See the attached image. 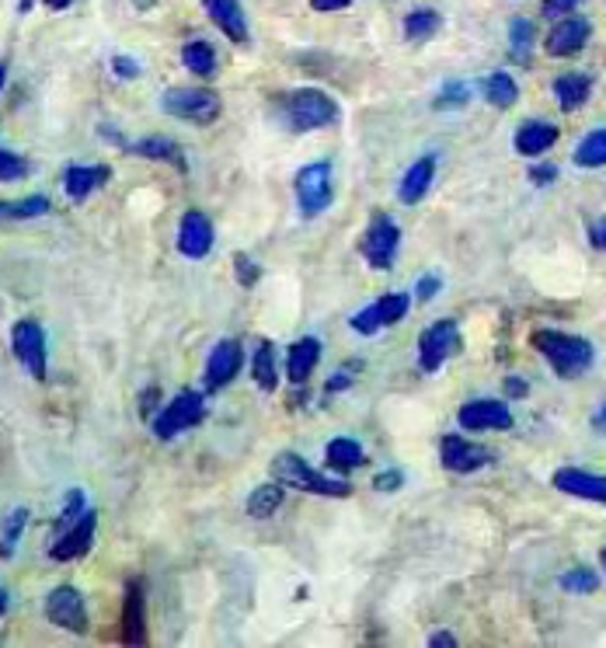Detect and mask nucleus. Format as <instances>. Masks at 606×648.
Listing matches in <instances>:
<instances>
[{
    "mask_svg": "<svg viewBox=\"0 0 606 648\" xmlns=\"http://www.w3.org/2000/svg\"><path fill=\"white\" fill-rule=\"evenodd\" d=\"M123 641H126V645H144V641H147L144 582H129V586H126V603H123Z\"/></svg>",
    "mask_w": 606,
    "mask_h": 648,
    "instance_id": "nucleus-22",
    "label": "nucleus"
},
{
    "mask_svg": "<svg viewBox=\"0 0 606 648\" xmlns=\"http://www.w3.org/2000/svg\"><path fill=\"white\" fill-rule=\"evenodd\" d=\"M460 345H464V342H460V328H457V321L443 318V321H436L433 328L422 331V339H419V366H422L425 373H436L446 360L457 356Z\"/></svg>",
    "mask_w": 606,
    "mask_h": 648,
    "instance_id": "nucleus-9",
    "label": "nucleus"
},
{
    "mask_svg": "<svg viewBox=\"0 0 606 648\" xmlns=\"http://www.w3.org/2000/svg\"><path fill=\"white\" fill-rule=\"evenodd\" d=\"M28 509L25 505H18V509H11L8 513V520H4V530H0V558H11L14 555V547H18V541H22V534H25V526H28Z\"/></svg>",
    "mask_w": 606,
    "mask_h": 648,
    "instance_id": "nucleus-35",
    "label": "nucleus"
},
{
    "mask_svg": "<svg viewBox=\"0 0 606 648\" xmlns=\"http://www.w3.org/2000/svg\"><path fill=\"white\" fill-rule=\"evenodd\" d=\"M554 488L564 496L606 505V478L603 475H590V470H579V467H561V470H554Z\"/></svg>",
    "mask_w": 606,
    "mask_h": 648,
    "instance_id": "nucleus-20",
    "label": "nucleus"
},
{
    "mask_svg": "<svg viewBox=\"0 0 606 648\" xmlns=\"http://www.w3.org/2000/svg\"><path fill=\"white\" fill-rule=\"evenodd\" d=\"M182 64L195 77H213L217 73V53H213V46L206 43V38H192V43L182 46Z\"/></svg>",
    "mask_w": 606,
    "mask_h": 648,
    "instance_id": "nucleus-28",
    "label": "nucleus"
},
{
    "mask_svg": "<svg viewBox=\"0 0 606 648\" xmlns=\"http://www.w3.org/2000/svg\"><path fill=\"white\" fill-rule=\"evenodd\" d=\"M590 35H593V25L585 22V18H561V22L551 29V35H547V43L544 49L551 53V56H575L585 49V43H590Z\"/></svg>",
    "mask_w": 606,
    "mask_h": 648,
    "instance_id": "nucleus-18",
    "label": "nucleus"
},
{
    "mask_svg": "<svg viewBox=\"0 0 606 648\" xmlns=\"http://www.w3.org/2000/svg\"><path fill=\"white\" fill-rule=\"evenodd\" d=\"M153 401H158V387H150L147 395H144V405H140L144 416H150V411H153Z\"/></svg>",
    "mask_w": 606,
    "mask_h": 648,
    "instance_id": "nucleus-52",
    "label": "nucleus"
},
{
    "mask_svg": "<svg viewBox=\"0 0 606 648\" xmlns=\"http://www.w3.org/2000/svg\"><path fill=\"white\" fill-rule=\"evenodd\" d=\"M590 94H593V77H585V73H561L554 81V98L564 112L582 109L590 102Z\"/></svg>",
    "mask_w": 606,
    "mask_h": 648,
    "instance_id": "nucleus-26",
    "label": "nucleus"
},
{
    "mask_svg": "<svg viewBox=\"0 0 606 648\" xmlns=\"http://www.w3.org/2000/svg\"><path fill=\"white\" fill-rule=\"evenodd\" d=\"M94 530H98V513H94V509H88V513L77 520L70 530H64V534L56 537V544L49 547V558L53 561H77V558H84L91 552V544H94Z\"/></svg>",
    "mask_w": 606,
    "mask_h": 648,
    "instance_id": "nucleus-15",
    "label": "nucleus"
},
{
    "mask_svg": "<svg viewBox=\"0 0 606 648\" xmlns=\"http://www.w3.org/2000/svg\"><path fill=\"white\" fill-rule=\"evenodd\" d=\"M593 429H596V432H603V436H606V405H603V408L596 411V416H593Z\"/></svg>",
    "mask_w": 606,
    "mask_h": 648,
    "instance_id": "nucleus-53",
    "label": "nucleus"
},
{
    "mask_svg": "<svg viewBox=\"0 0 606 648\" xmlns=\"http://www.w3.org/2000/svg\"><path fill=\"white\" fill-rule=\"evenodd\" d=\"M603 568H606V547H603Z\"/></svg>",
    "mask_w": 606,
    "mask_h": 648,
    "instance_id": "nucleus-58",
    "label": "nucleus"
},
{
    "mask_svg": "<svg viewBox=\"0 0 606 648\" xmlns=\"http://www.w3.org/2000/svg\"><path fill=\"white\" fill-rule=\"evenodd\" d=\"M206 419V398L203 390H179L164 408L161 416L153 419V436L158 440H174L182 436V432L195 429Z\"/></svg>",
    "mask_w": 606,
    "mask_h": 648,
    "instance_id": "nucleus-4",
    "label": "nucleus"
},
{
    "mask_svg": "<svg viewBox=\"0 0 606 648\" xmlns=\"http://www.w3.org/2000/svg\"><path fill=\"white\" fill-rule=\"evenodd\" d=\"M433 179H436V154H425L422 161H415L412 168L404 171V179L398 185V195L404 206H419L428 189H433Z\"/></svg>",
    "mask_w": 606,
    "mask_h": 648,
    "instance_id": "nucleus-21",
    "label": "nucleus"
},
{
    "mask_svg": "<svg viewBox=\"0 0 606 648\" xmlns=\"http://www.w3.org/2000/svg\"><path fill=\"white\" fill-rule=\"evenodd\" d=\"M286 492H283V485H259L255 492L248 496V516H255V520H268V516H276L279 513V505H283Z\"/></svg>",
    "mask_w": 606,
    "mask_h": 648,
    "instance_id": "nucleus-31",
    "label": "nucleus"
},
{
    "mask_svg": "<svg viewBox=\"0 0 606 648\" xmlns=\"http://www.w3.org/2000/svg\"><path fill=\"white\" fill-rule=\"evenodd\" d=\"M408 307H412V300H408L404 293H387V297H380L377 304H369L359 314H352L348 325H352L356 336H377L380 328H390V325L404 321Z\"/></svg>",
    "mask_w": 606,
    "mask_h": 648,
    "instance_id": "nucleus-11",
    "label": "nucleus"
},
{
    "mask_svg": "<svg viewBox=\"0 0 606 648\" xmlns=\"http://www.w3.org/2000/svg\"><path fill=\"white\" fill-rule=\"evenodd\" d=\"M108 179H112L108 164H70L64 171V192L70 203H88L98 189L108 185Z\"/></svg>",
    "mask_w": 606,
    "mask_h": 648,
    "instance_id": "nucleus-17",
    "label": "nucleus"
},
{
    "mask_svg": "<svg viewBox=\"0 0 606 648\" xmlns=\"http://www.w3.org/2000/svg\"><path fill=\"white\" fill-rule=\"evenodd\" d=\"M268 470H272V478H276L283 488H297V492L324 496V499L352 496V485L345 478H339L335 470H331V475H321V470H315L300 454H293V450H283V454L272 457Z\"/></svg>",
    "mask_w": 606,
    "mask_h": 648,
    "instance_id": "nucleus-1",
    "label": "nucleus"
},
{
    "mask_svg": "<svg viewBox=\"0 0 606 648\" xmlns=\"http://www.w3.org/2000/svg\"><path fill=\"white\" fill-rule=\"evenodd\" d=\"M283 120L293 133H315V129H328L339 123L342 109L335 105V98L324 94L321 88H297L283 94Z\"/></svg>",
    "mask_w": 606,
    "mask_h": 648,
    "instance_id": "nucleus-3",
    "label": "nucleus"
},
{
    "mask_svg": "<svg viewBox=\"0 0 606 648\" xmlns=\"http://www.w3.org/2000/svg\"><path fill=\"white\" fill-rule=\"evenodd\" d=\"M46 617L49 624L64 627L70 635H88V606H84L81 589H73V586L53 589L46 596Z\"/></svg>",
    "mask_w": 606,
    "mask_h": 648,
    "instance_id": "nucleus-10",
    "label": "nucleus"
},
{
    "mask_svg": "<svg viewBox=\"0 0 606 648\" xmlns=\"http://www.w3.org/2000/svg\"><path fill=\"white\" fill-rule=\"evenodd\" d=\"M401 485H404V475H401V470H380V475L374 478V488H377V492H398Z\"/></svg>",
    "mask_w": 606,
    "mask_h": 648,
    "instance_id": "nucleus-45",
    "label": "nucleus"
},
{
    "mask_svg": "<svg viewBox=\"0 0 606 648\" xmlns=\"http://www.w3.org/2000/svg\"><path fill=\"white\" fill-rule=\"evenodd\" d=\"M251 377H255V384L265 390V395H272V390L279 387L276 356H272V345L268 342H259L255 352H251Z\"/></svg>",
    "mask_w": 606,
    "mask_h": 648,
    "instance_id": "nucleus-29",
    "label": "nucleus"
},
{
    "mask_svg": "<svg viewBox=\"0 0 606 648\" xmlns=\"http://www.w3.org/2000/svg\"><path fill=\"white\" fill-rule=\"evenodd\" d=\"M554 179H558V168L554 164H540V168L530 171V182H537V185H551Z\"/></svg>",
    "mask_w": 606,
    "mask_h": 648,
    "instance_id": "nucleus-47",
    "label": "nucleus"
},
{
    "mask_svg": "<svg viewBox=\"0 0 606 648\" xmlns=\"http://www.w3.org/2000/svg\"><path fill=\"white\" fill-rule=\"evenodd\" d=\"M318 363H321V342L315 336L297 339L286 352V377H289V384H307V377L315 373Z\"/></svg>",
    "mask_w": 606,
    "mask_h": 648,
    "instance_id": "nucleus-23",
    "label": "nucleus"
},
{
    "mask_svg": "<svg viewBox=\"0 0 606 648\" xmlns=\"http://www.w3.org/2000/svg\"><path fill=\"white\" fill-rule=\"evenodd\" d=\"M161 109L174 115V120L195 126H209L220 120V98L206 88H171L161 94Z\"/></svg>",
    "mask_w": 606,
    "mask_h": 648,
    "instance_id": "nucleus-6",
    "label": "nucleus"
},
{
    "mask_svg": "<svg viewBox=\"0 0 606 648\" xmlns=\"http://www.w3.org/2000/svg\"><path fill=\"white\" fill-rule=\"evenodd\" d=\"M213 224H209V216L203 209H188L182 216V224H179V251L185 254V259H206V254L213 251Z\"/></svg>",
    "mask_w": 606,
    "mask_h": 648,
    "instance_id": "nucleus-16",
    "label": "nucleus"
},
{
    "mask_svg": "<svg viewBox=\"0 0 606 648\" xmlns=\"http://www.w3.org/2000/svg\"><path fill=\"white\" fill-rule=\"evenodd\" d=\"M28 171H32V164L25 161L22 154H14V150H8V147H0V185H4V182L25 179Z\"/></svg>",
    "mask_w": 606,
    "mask_h": 648,
    "instance_id": "nucleus-38",
    "label": "nucleus"
},
{
    "mask_svg": "<svg viewBox=\"0 0 606 648\" xmlns=\"http://www.w3.org/2000/svg\"><path fill=\"white\" fill-rule=\"evenodd\" d=\"M4 84H8V64L0 60V94H4Z\"/></svg>",
    "mask_w": 606,
    "mask_h": 648,
    "instance_id": "nucleus-55",
    "label": "nucleus"
},
{
    "mask_svg": "<svg viewBox=\"0 0 606 648\" xmlns=\"http://www.w3.org/2000/svg\"><path fill=\"white\" fill-rule=\"evenodd\" d=\"M439 457H443V467L454 470V475H474V470H481V467H488L495 461L492 450L464 440V436H443Z\"/></svg>",
    "mask_w": 606,
    "mask_h": 648,
    "instance_id": "nucleus-12",
    "label": "nucleus"
},
{
    "mask_svg": "<svg viewBox=\"0 0 606 648\" xmlns=\"http://www.w3.org/2000/svg\"><path fill=\"white\" fill-rule=\"evenodd\" d=\"M53 209V203L46 195H25V200H4L0 203V224L4 220H35V216H46Z\"/></svg>",
    "mask_w": 606,
    "mask_h": 648,
    "instance_id": "nucleus-32",
    "label": "nucleus"
},
{
    "mask_svg": "<svg viewBox=\"0 0 606 648\" xmlns=\"http://www.w3.org/2000/svg\"><path fill=\"white\" fill-rule=\"evenodd\" d=\"M356 370H363V366H359V363H348L345 370H339L335 377L328 380V395H339V390H345L352 380H356V377H352V373H356Z\"/></svg>",
    "mask_w": 606,
    "mask_h": 648,
    "instance_id": "nucleus-46",
    "label": "nucleus"
},
{
    "mask_svg": "<svg viewBox=\"0 0 606 648\" xmlns=\"http://www.w3.org/2000/svg\"><path fill=\"white\" fill-rule=\"evenodd\" d=\"M526 390H530V387H526L519 377H510V380H505V395H510V398H526Z\"/></svg>",
    "mask_w": 606,
    "mask_h": 648,
    "instance_id": "nucleus-50",
    "label": "nucleus"
},
{
    "mask_svg": "<svg viewBox=\"0 0 606 648\" xmlns=\"http://www.w3.org/2000/svg\"><path fill=\"white\" fill-rule=\"evenodd\" d=\"M324 464L328 470H335V475H348V470H356L366 464V454H363V446L356 440H331L324 446Z\"/></svg>",
    "mask_w": 606,
    "mask_h": 648,
    "instance_id": "nucleus-27",
    "label": "nucleus"
},
{
    "mask_svg": "<svg viewBox=\"0 0 606 648\" xmlns=\"http://www.w3.org/2000/svg\"><path fill=\"white\" fill-rule=\"evenodd\" d=\"M484 98H488V105H495V109H513L519 98V88L510 73L499 70L484 81Z\"/></svg>",
    "mask_w": 606,
    "mask_h": 648,
    "instance_id": "nucleus-33",
    "label": "nucleus"
},
{
    "mask_svg": "<svg viewBox=\"0 0 606 648\" xmlns=\"http://www.w3.org/2000/svg\"><path fill=\"white\" fill-rule=\"evenodd\" d=\"M575 164L579 168H603L606 164V129H593L575 147Z\"/></svg>",
    "mask_w": 606,
    "mask_h": 648,
    "instance_id": "nucleus-36",
    "label": "nucleus"
},
{
    "mask_svg": "<svg viewBox=\"0 0 606 648\" xmlns=\"http://www.w3.org/2000/svg\"><path fill=\"white\" fill-rule=\"evenodd\" d=\"M241 366H244L241 342L224 339V342L213 345L209 360H206V390H209V395H213V390H224L241 373Z\"/></svg>",
    "mask_w": 606,
    "mask_h": 648,
    "instance_id": "nucleus-13",
    "label": "nucleus"
},
{
    "mask_svg": "<svg viewBox=\"0 0 606 648\" xmlns=\"http://www.w3.org/2000/svg\"><path fill=\"white\" fill-rule=\"evenodd\" d=\"M439 289H443V280L439 276H422L419 286H415V297H419V304H428V300H436Z\"/></svg>",
    "mask_w": 606,
    "mask_h": 648,
    "instance_id": "nucleus-44",
    "label": "nucleus"
},
{
    "mask_svg": "<svg viewBox=\"0 0 606 648\" xmlns=\"http://www.w3.org/2000/svg\"><path fill=\"white\" fill-rule=\"evenodd\" d=\"M428 645H433V648H454V645H457V638L449 635V632H436L433 638H428Z\"/></svg>",
    "mask_w": 606,
    "mask_h": 648,
    "instance_id": "nucleus-51",
    "label": "nucleus"
},
{
    "mask_svg": "<svg viewBox=\"0 0 606 648\" xmlns=\"http://www.w3.org/2000/svg\"><path fill=\"white\" fill-rule=\"evenodd\" d=\"M297 203H300V216L304 220H315L331 206V195H335V185H331V164L318 161V164H307L297 171Z\"/></svg>",
    "mask_w": 606,
    "mask_h": 648,
    "instance_id": "nucleus-8",
    "label": "nucleus"
},
{
    "mask_svg": "<svg viewBox=\"0 0 606 648\" xmlns=\"http://www.w3.org/2000/svg\"><path fill=\"white\" fill-rule=\"evenodd\" d=\"M352 0H310V8L315 11H345Z\"/></svg>",
    "mask_w": 606,
    "mask_h": 648,
    "instance_id": "nucleus-49",
    "label": "nucleus"
},
{
    "mask_svg": "<svg viewBox=\"0 0 606 648\" xmlns=\"http://www.w3.org/2000/svg\"><path fill=\"white\" fill-rule=\"evenodd\" d=\"M123 150L136 154V157H147V161H161V164H171L179 171H188V161H185V150L168 140V136H144V140L136 144H126Z\"/></svg>",
    "mask_w": 606,
    "mask_h": 648,
    "instance_id": "nucleus-24",
    "label": "nucleus"
},
{
    "mask_svg": "<svg viewBox=\"0 0 606 648\" xmlns=\"http://www.w3.org/2000/svg\"><path fill=\"white\" fill-rule=\"evenodd\" d=\"M457 422L467 432H484V429H513V411L505 401H492V398H481V401H467L457 411Z\"/></svg>",
    "mask_w": 606,
    "mask_h": 648,
    "instance_id": "nucleus-14",
    "label": "nucleus"
},
{
    "mask_svg": "<svg viewBox=\"0 0 606 648\" xmlns=\"http://www.w3.org/2000/svg\"><path fill=\"white\" fill-rule=\"evenodd\" d=\"M534 22H526V18H516V22L510 25V56H513V64H530V56H534Z\"/></svg>",
    "mask_w": 606,
    "mask_h": 648,
    "instance_id": "nucleus-34",
    "label": "nucleus"
},
{
    "mask_svg": "<svg viewBox=\"0 0 606 648\" xmlns=\"http://www.w3.org/2000/svg\"><path fill=\"white\" fill-rule=\"evenodd\" d=\"M561 589H569V593H596L599 579H596V572H590V568H572V572L561 576Z\"/></svg>",
    "mask_w": 606,
    "mask_h": 648,
    "instance_id": "nucleus-40",
    "label": "nucleus"
},
{
    "mask_svg": "<svg viewBox=\"0 0 606 648\" xmlns=\"http://www.w3.org/2000/svg\"><path fill=\"white\" fill-rule=\"evenodd\" d=\"M398 248H401V227L395 224V216L390 213H374L369 216V227L359 241V251L369 269L387 272L398 259Z\"/></svg>",
    "mask_w": 606,
    "mask_h": 648,
    "instance_id": "nucleus-5",
    "label": "nucleus"
},
{
    "mask_svg": "<svg viewBox=\"0 0 606 648\" xmlns=\"http://www.w3.org/2000/svg\"><path fill=\"white\" fill-rule=\"evenodd\" d=\"M43 4H46L49 11H67V8L73 4V0H43Z\"/></svg>",
    "mask_w": 606,
    "mask_h": 648,
    "instance_id": "nucleus-54",
    "label": "nucleus"
},
{
    "mask_svg": "<svg viewBox=\"0 0 606 648\" xmlns=\"http://www.w3.org/2000/svg\"><path fill=\"white\" fill-rule=\"evenodd\" d=\"M112 73L115 77H123V81H136V77L144 73V67H140V60H133V56H112Z\"/></svg>",
    "mask_w": 606,
    "mask_h": 648,
    "instance_id": "nucleus-42",
    "label": "nucleus"
},
{
    "mask_svg": "<svg viewBox=\"0 0 606 648\" xmlns=\"http://www.w3.org/2000/svg\"><path fill=\"white\" fill-rule=\"evenodd\" d=\"M575 8H579V0H544L540 4L544 18H569Z\"/></svg>",
    "mask_w": 606,
    "mask_h": 648,
    "instance_id": "nucleus-43",
    "label": "nucleus"
},
{
    "mask_svg": "<svg viewBox=\"0 0 606 648\" xmlns=\"http://www.w3.org/2000/svg\"><path fill=\"white\" fill-rule=\"evenodd\" d=\"M4 614H8V593L0 589V617H4Z\"/></svg>",
    "mask_w": 606,
    "mask_h": 648,
    "instance_id": "nucleus-57",
    "label": "nucleus"
},
{
    "mask_svg": "<svg viewBox=\"0 0 606 648\" xmlns=\"http://www.w3.org/2000/svg\"><path fill=\"white\" fill-rule=\"evenodd\" d=\"M590 245L599 248V251H606V220H599V224L590 227Z\"/></svg>",
    "mask_w": 606,
    "mask_h": 648,
    "instance_id": "nucleus-48",
    "label": "nucleus"
},
{
    "mask_svg": "<svg viewBox=\"0 0 606 648\" xmlns=\"http://www.w3.org/2000/svg\"><path fill=\"white\" fill-rule=\"evenodd\" d=\"M467 102H471V84H464V81H449V84H443V91H439V98H436V109L439 112H449V109H464Z\"/></svg>",
    "mask_w": 606,
    "mask_h": 648,
    "instance_id": "nucleus-39",
    "label": "nucleus"
},
{
    "mask_svg": "<svg viewBox=\"0 0 606 648\" xmlns=\"http://www.w3.org/2000/svg\"><path fill=\"white\" fill-rule=\"evenodd\" d=\"M32 4H35V0H18V14H28Z\"/></svg>",
    "mask_w": 606,
    "mask_h": 648,
    "instance_id": "nucleus-56",
    "label": "nucleus"
},
{
    "mask_svg": "<svg viewBox=\"0 0 606 648\" xmlns=\"http://www.w3.org/2000/svg\"><path fill=\"white\" fill-rule=\"evenodd\" d=\"M84 513H88V499H84V492H81V488H70L67 499H64L60 516H56V534H64V530H70Z\"/></svg>",
    "mask_w": 606,
    "mask_h": 648,
    "instance_id": "nucleus-37",
    "label": "nucleus"
},
{
    "mask_svg": "<svg viewBox=\"0 0 606 648\" xmlns=\"http://www.w3.org/2000/svg\"><path fill=\"white\" fill-rule=\"evenodd\" d=\"M439 25H443V18H439V11H433V8H419V11H412L404 18V38L408 43H428L436 32H439Z\"/></svg>",
    "mask_w": 606,
    "mask_h": 648,
    "instance_id": "nucleus-30",
    "label": "nucleus"
},
{
    "mask_svg": "<svg viewBox=\"0 0 606 648\" xmlns=\"http://www.w3.org/2000/svg\"><path fill=\"white\" fill-rule=\"evenodd\" d=\"M11 349L14 360L28 370V377L43 384L49 377V349H46V331L38 321L22 318L11 328Z\"/></svg>",
    "mask_w": 606,
    "mask_h": 648,
    "instance_id": "nucleus-7",
    "label": "nucleus"
},
{
    "mask_svg": "<svg viewBox=\"0 0 606 648\" xmlns=\"http://www.w3.org/2000/svg\"><path fill=\"white\" fill-rule=\"evenodd\" d=\"M203 8L233 46H248V18L241 11V0H203Z\"/></svg>",
    "mask_w": 606,
    "mask_h": 648,
    "instance_id": "nucleus-19",
    "label": "nucleus"
},
{
    "mask_svg": "<svg viewBox=\"0 0 606 648\" xmlns=\"http://www.w3.org/2000/svg\"><path fill=\"white\" fill-rule=\"evenodd\" d=\"M534 349L540 352L547 363H551V370L564 380L582 377V373L590 370L593 360H596L593 342H585L579 336H569V331H554V328L534 331Z\"/></svg>",
    "mask_w": 606,
    "mask_h": 648,
    "instance_id": "nucleus-2",
    "label": "nucleus"
},
{
    "mask_svg": "<svg viewBox=\"0 0 606 648\" xmlns=\"http://www.w3.org/2000/svg\"><path fill=\"white\" fill-rule=\"evenodd\" d=\"M233 272H238V283L241 286H255L259 283V265L248 259V254H233Z\"/></svg>",
    "mask_w": 606,
    "mask_h": 648,
    "instance_id": "nucleus-41",
    "label": "nucleus"
},
{
    "mask_svg": "<svg viewBox=\"0 0 606 648\" xmlns=\"http://www.w3.org/2000/svg\"><path fill=\"white\" fill-rule=\"evenodd\" d=\"M558 144V126L551 123H523L516 133V150L523 157H540Z\"/></svg>",
    "mask_w": 606,
    "mask_h": 648,
    "instance_id": "nucleus-25",
    "label": "nucleus"
}]
</instances>
